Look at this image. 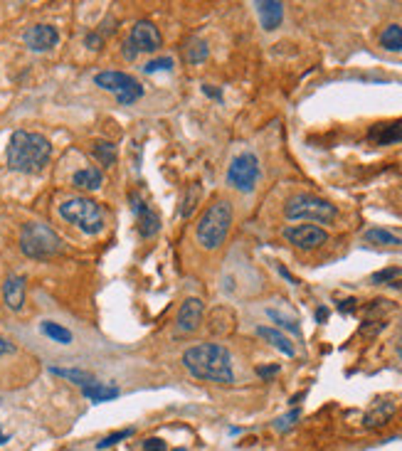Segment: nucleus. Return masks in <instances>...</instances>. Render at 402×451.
Returning <instances> with one entry per match:
<instances>
[{"label":"nucleus","mask_w":402,"mask_h":451,"mask_svg":"<svg viewBox=\"0 0 402 451\" xmlns=\"http://www.w3.org/2000/svg\"><path fill=\"white\" fill-rule=\"evenodd\" d=\"M183 365L198 380H208V383H220V385L235 383L232 356H230V350L225 345H217V343L193 345V348H188L183 353Z\"/></svg>","instance_id":"nucleus-1"},{"label":"nucleus","mask_w":402,"mask_h":451,"mask_svg":"<svg viewBox=\"0 0 402 451\" xmlns=\"http://www.w3.org/2000/svg\"><path fill=\"white\" fill-rule=\"evenodd\" d=\"M6 158H8V168L15 170V173H25V175L42 173L52 158V143L42 134L20 129L8 141Z\"/></svg>","instance_id":"nucleus-2"},{"label":"nucleus","mask_w":402,"mask_h":451,"mask_svg":"<svg viewBox=\"0 0 402 451\" xmlns=\"http://www.w3.org/2000/svg\"><path fill=\"white\" fill-rule=\"evenodd\" d=\"M232 227V205L225 200H217L203 212L195 227V237L203 249H217L225 242L227 232Z\"/></svg>","instance_id":"nucleus-3"},{"label":"nucleus","mask_w":402,"mask_h":451,"mask_svg":"<svg viewBox=\"0 0 402 451\" xmlns=\"http://www.w3.org/2000/svg\"><path fill=\"white\" fill-rule=\"evenodd\" d=\"M60 217L69 225L80 227L84 234H99L107 227L104 208L91 198H72L60 205Z\"/></svg>","instance_id":"nucleus-4"},{"label":"nucleus","mask_w":402,"mask_h":451,"mask_svg":"<svg viewBox=\"0 0 402 451\" xmlns=\"http://www.w3.org/2000/svg\"><path fill=\"white\" fill-rule=\"evenodd\" d=\"M62 247L60 234L42 222H28L20 232V249L30 259H52L62 252Z\"/></svg>","instance_id":"nucleus-5"},{"label":"nucleus","mask_w":402,"mask_h":451,"mask_svg":"<svg viewBox=\"0 0 402 451\" xmlns=\"http://www.w3.org/2000/svg\"><path fill=\"white\" fill-rule=\"evenodd\" d=\"M284 214L289 220H311V222H321V225H329V222L336 220V205H331L329 200H321L316 195H306V192H299L294 198L286 200L284 205Z\"/></svg>","instance_id":"nucleus-6"},{"label":"nucleus","mask_w":402,"mask_h":451,"mask_svg":"<svg viewBox=\"0 0 402 451\" xmlns=\"http://www.w3.org/2000/svg\"><path fill=\"white\" fill-rule=\"evenodd\" d=\"M94 84L102 86V89H107V91H111V94H116L121 107H131V104H136L143 96L141 82L134 80V77L126 72H116V69L99 72L97 77H94Z\"/></svg>","instance_id":"nucleus-7"},{"label":"nucleus","mask_w":402,"mask_h":451,"mask_svg":"<svg viewBox=\"0 0 402 451\" xmlns=\"http://www.w3.org/2000/svg\"><path fill=\"white\" fill-rule=\"evenodd\" d=\"M262 168H259V158L255 153L244 151L239 156H235L230 168H227V183L239 192H252L259 181Z\"/></svg>","instance_id":"nucleus-8"},{"label":"nucleus","mask_w":402,"mask_h":451,"mask_svg":"<svg viewBox=\"0 0 402 451\" xmlns=\"http://www.w3.org/2000/svg\"><path fill=\"white\" fill-rule=\"evenodd\" d=\"M161 42H163V37H161L158 28L151 20H138L124 42V57L134 62L138 52H156L161 47Z\"/></svg>","instance_id":"nucleus-9"},{"label":"nucleus","mask_w":402,"mask_h":451,"mask_svg":"<svg viewBox=\"0 0 402 451\" xmlns=\"http://www.w3.org/2000/svg\"><path fill=\"white\" fill-rule=\"evenodd\" d=\"M284 237L299 249H316L321 244H326L329 234H326V230H321L316 225H296V227H286Z\"/></svg>","instance_id":"nucleus-10"},{"label":"nucleus","mask_w":402,"mask_h":451,"mask_svg":"<svg viewBox=\"0 0 402 451\" xmlns=\"http://www.w3.org/2000/svg\"><path fill=\"white\" fill-rule=\"evenodd\" d=\"M131 210H134V217H136L138 234H141L143 239L156 237L161 230V220H158V214L151 210V205L143 203L141 195H131Z\"/></svg>","instance_id":"nucleus-11"},{"label":"nucleus","mask_w":402,"mask_h":451,"mask_svg":"<svg viewBox=\"0 0 402 451\" xmlns=\"http://www.w3.org/2000/svg\"><path fill=\"white\" fill-rule=\"evenodd\" d=\"M23 40L28 50L47 52V50H52V47H57L60 33H57V28H52V25H33V28L25 30Z\"/></svg>","instance_id":"nucleus-12"},{"label":"nucleus","mask_w":402,"mask_h":451,"mask_svg":"<svg viewBox=\"0 0 402 451\" xmlns=\"http://www.w3.org/2000/svg\"><path fill=\"white\" fill-rule=\"evenodd\" d=\"M203 316H205V306L200 299H185L181 306V311H178V328H181L183 333H193L200 328V323H203Z\"/></svg>","instance_id":"nucleus-13"},{"label":"nucleus","mask_w":402,"mask_h":451,"mask_svg":"<svg viewBox=\"0 0 402 451\" xmlns=\"http://www.w3.org/2000/svg\"><path fill=\"white\" fill-rule=\"evenodd\" d=\"M255 8H257V15H259L262 28H264L266 33H272V30H277L279 25H282V20H284L282 3H277V0H259Z\"/></svg>","instance_id":"nucleus-14"},{"label":"nucleus","mask_w":402,"mask_h":451,"mask_svg":"<svg viewBox=\"0 0 402 451\" xmlns=\"http://www.w3.org/2000/svg\"><path fill=\"white\" fill-rule=\"evenodd\" d=\"M3 299H6V306L10 311L23 309V304H25V277H17V274L8 277L6 284H3Z\"/></svg>","instance_id":"nucleus-15"},{"label":"nucleus","mask_w":402,"mask_h":451,"mask_svg":"<svg viewBox=\"0 0 402 451\" xmlns=\"http://www.w3.org/2000/svg\"><path fill=\"white\" fill-rule=\"evenodd\" d=\"M72 185L80 187V190H99L104 185V175L99 168L89 165V168H82L72 175Z\"/></svg>","instance_id":"nucleus-16"},{"label":"nucleus","mask_w":402,"mask_h":451,"mask_svg":"<svg viewBox=\"0 0 402 451\" xmlns=\"http://www.w3.org/2000/svg\"><path fill=\"white\" fill-rule=\"evenodd\" d=\"M257 335L259 338H264L269 345H274V348L279 350V353H284V356H294L296 350H294V345H291V340L284 335L282 331H277V328H269V326H259L257 328Z\"/></svg>","instance_id":"nucleus-17"},{"label":"nucleus","mask_w":402,"mask_h":451,"mask_svg":"<svg viewBox=\"0 0 402 451\" xmlns=\"http://www.w3.org/2000/svg\"><path fill=\"white\" fill-rule=\"evenodd\" d=\"M370 138H373L378 146H390V143L402 141V126L400 124H378L370 131Z\"/></svg>","instance_id":"nucleus-18"},{"label":"nucleus","mask_w":402,"mask_h":451,"mask_svg":"<svg viewBox=\"0 0 402 451\" xmlns=\"http://www.w3.org/2000/svg\"><path fill=\"white\" fill-rule=\"evenodd\" d=\"M82 395L91 402H109L119 397V387H111V385H104V383H89L82 387Z\"/></svg>","instance_id":"nucleus-19"},{"label":"nucleus","mask_w":402,"mask_h":451,"mask_svg":"<svg viewBox=\"0 0 402 451\" xmlns=\"http://www.w3.org/2000/svg\"><path fill=\"white\" fill-rule=\"evenodd\" d=\"M392 412H395V405H392V402H378V405L365 414V427H383V424L392 417Z\"/></svg>","instance_id":"nucleus-20"},{"label":"nucleus","mask_w":402,"mask_h":451,"mask_svg":"<svg viewBox=\"0 0 402 451\" xmlns=\"http://www.w3.org/2000/svg\"><path fill=\"white\" fill-rule=\"evenodd\" d=\"M210 55V47L205 40H200V37H190L185 45V59L190 64H203L205 59H208Z\"/></svg>","instance_id":"nucleus-21"},{"label":"nucleus","mask_w":402,"mask_h":451,"mask_svg":"<svg viewBox=\"0 0 402 451\" xmlns=\"http://www.w3.org/2000/svg\"><path fill=\"white\" fill-rule=\"evenodd\" d=\"M380 47H385L387 52H402V28L400 25H387L380 33Z\"/></svg>","instance_id":"nucleus-22"},{"label":"nucleus","mask_w":402,"mask_h":451,"mask_svg":"<svg viewBox=\"0 0 402 451\" xmlns=\"http://www.w3.org/2000/svg\"><path fill=\"white\" fill-rule=\"evenodd\" d=\"M40 331L45 333L47 338L55 340V343H62V345L72 343V331H67V328L60 326V323H55V321H42Z\"/></svg>","instance_id":"nucleus-23"},{"label":"nucleus","mask_w":402,"mask_h":451,"mask_svg":"<svg viewBox=\"0 0 402 451\" xmlns=\"http://www.w3.org/2000/svg\"><path fill=\"white\" fill-rule=\"evenodd\" d=\"M50 372L52 375H57V378H64V380H72V383H77V385H89V383H94V378H91L89 372L86 370H77V367H50Z\"/></svg>","instance_id":"nucleus-24"},{"label":"nucleus","mask_w":402,"mask_h":451,"mask_svg":"<svg viewBox=\"0 0 402 451\" xmlns=\"http://www.w3.org/2000/svg\"><path fill=\"white\" fill-rule=\"evenodd\" d=\"M363 239L370 244H387V247H397V244H400V237L392 234V232L383 230V227H373V230H368L365 234H363Z\"/></svg>","instance_id":"nucleus-25"},{"label":"nucleus","mask_w":402,"mask_h":451,"mask_svg":"<svg viewBox=\"0 0 402 451\" xmlns=\"http://www.w3.org/2000/svg\"><path fill=\"white\" fill-rule=\"evenodd\" d=\"M94 158L99 160L102 165H107V168H111L113 163H116V146H113L111 141H94Z\"/></svg>","instance_id":"nucleus-26"},{"label":"nucleus","mask_w":402,"mask_h":451,"mask_svg":"<svg viewBox=\"0 0 402 451\" xmlns=\"http://www.w3.org/2000/svg\"><path fill=\"white\" fill-rule=\"evenodd\" d=\"M131 436H134V429H121V432H113V434L104 436V439L99 441V444H97V449H99V451H104V449H109V446L119 444V441L131 439Z\"/></svg>","instance_id":"nucleus-27"},{"label":"nucleus","mask_w":402,"mask_h":451,"mask_svg":"<svg viewBox=\"0 0 402 451\" xmlns=\"http://www.w3.org/2000/svg\"><path fill=\"white\" fill-rule=\"evenodd\" d=\"M170 69H173V57H158V59H151L148 64H143V72L146 74L170 72Z\"/></svg>","instance_id":"nucleus-28"},{"label":"nucleus","mask_w":402,"mask_h":451,"mask_svg":"<svg viewBox=\"0 0 402 451\" xmlns=\"http://www.w3.org/2000/svg\"><path fill=\"white\" fill-rule=\"evenodd\" d=\"M301 417V412L299 409H291L289 414H284V417H279L277 422H274V429L277 432H286V429H291L296 424V419Z\"/></svg>","instance_id":"nucleus-29"},{"label":"nucleus","mask_w":402,"mask_h":451,"mask_svg":"<svg viewBox=\"0 0 402 451\" xmlns=\"http://www.w3.org/2000/svg\"><path fill=\"white\" fill-rule=\"evenodd\" d=\"M269 318H272V321H277L282 328H289V331L294 333V335H299V333H301L299 326H296V323L291 321V318H284L282 313H279V311H269Z\"/></svg>","instance_id":"nucleus-30"},{"label":"nucleus","mask_w":402,"mask_h":451,"mask_svg":"<svg viewBox=\"0 0 402 451\" xmlns=\"http://www.w3.org/2000/svg\"><path fill=\"white\" fill-rule=\"evenodd\" d=\"M400 274H402L400 269H383V271H378V274H373V279H370V282H373V284H385V282L397 279Z\"/></svg>","instance_id":"nucleus-31"},{"label":"nucleus","mask_w":402,"mask_h":451,"mask_svg":"<svg viewBox=\"0 0 402 451\" xmlns=\"http://www.w3.org/2000/svg\"><path fill=\"white\" fill-rule=\"evenodd\" d=\"M143 451H168V446H165L163 439L153 436V439H146V441H143Z\"/></svg>","instance_id":"nucleus-32"},{"label":"nucleus","mask_w":402,"mask_h":451,"mask_svg":"<svg viewBox=\"0 0 402 451\" xmlns=\"http://www.w3.org/2000/svg\"><path fill=\"white\" fill-rule=\"evenodd\" d=\"M279 372V365H272V367H259V370H257V375H259V378H272V375H277Z\"/></svg>","instance_id":"nucleus-33"},{"label":"nucleus","mask_w":402,"mask_h":451,"mask_svg":"<svg viewBox=\"0 0 402 451\" xmlns=\"http://www.w3.org/2000/svg\"><path fill=\"white\" fill-rule=\"evenodd\" d=\"M12 350H15V345H12L10 340L0 338V356H6V353H12Z\"/></svg>","instance_id":"nucleus-34"},{"label":"nucleus","mask_w":402,"mask_h":451,"mask_svg":"<svg viewBox=\"0 0 402 451\" xmlns=\"http://www.w3.org/2000/svg\"><path fill=\"white\" fill-rule=\"evenodd\" d=\"M203 91H205V94H208V96H212V99H217V102H220V99H222L220 89H215V86L205 84V86H203Z\"/></svg>","instance_id":"nucleus-35"},{"label":"nucleus","mask_w":402,"mask_h":451,"mask_svg":"<svg viewBox=\"0 0 402 451\" xmlns=\"http://www.w3.org/2000/svg\"><path fill=\"white\" fill-rule=\"evenodd\" d=\"M326 318H329V309H326V306H321V309L316 311V321H318V323H323V321H326Z\"/></svg>","instance_id":"nucleus-36"},{"label":"nucleus","mask_w":402,"mask_h":451,"mask_svg":"<svg viewBox=\"0 0 402 451\" xmlns=\"http://www.w3.org/2000/svg\"><path fill=\"white\" fill-rule=\"evenodd\" d=\"M397 356L402 358V328H400V335H397Z\"/></svg>","instance_id":"nucleus-37"},{"label":"nucleus","mask_w":402,"mask_h":451,"mask_svg":"<svg viewBox=\"0 0 402 451\" xmlns=\"http://www.w3.org/2000/svg\"><path fill=\"white\" fill-rule=\"evenodd\" d=\"M8 439H10V436H8V434H0V444H6Z\"/></svg>","instance_id":"nucleus-38"}]
</instances>
